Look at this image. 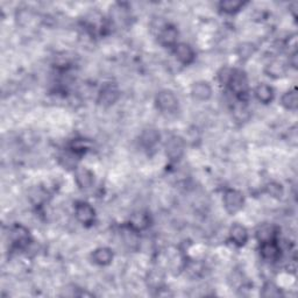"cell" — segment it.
Masks as SVG:
<instances>
[{"label":"cell","instance_id":"cell-8","mask_svg":"<svg viewBox=\"0 0 298 298\" xmlns=\"http://www.w3.org/2000/svg\"><path fill=\"white\" fill-rule=\"evenodd\" d=\"M178 31L174 26L165 25L158 31V42L164 47H175L177 45Z\"/></svg>","mask_w":298,"mask_h":298},{"label":"cell","instance_id":"cell-14","mask_svg":"<svg viewBox=\"0 0 298 298\" xmlns=\"http://www.w3.org/2000/svg\"><path fill=\"white\" fill-rule=\"evenodd\" d=\"M149 226V217L148 214L144 212H137L132 214L129 219V227L133 229L134 232L144 231Z\"/></svg>","mask_w":298,"mask_h":298},{"label":"cell","instance_id":"cell-2","mask_svg":"<svg viewBox=\"0 0 298 298\" xmlns=\"http://www.w3.org/2000/svg\"><path fill=\"white\" fill-rule=\"evenodd\" d=\"M157 109L163 113H173L178 109V99L172 91L163 90L156 96Z\"/></svg>","mask_w":298,"mask_h":298},{"label":"cell","instance_id":"cell-10","mask_svg":"<svg viewBox=\"0 0 298 298\" xmlns=\"http://www.w3.org/2000/svg\"><path fill=\"white\" fill-rule=\"evenodd\" d=\"M229 239L238 247H242L248 241V231L245 226L240 224L233 225L229 229Z\"/></svg>","mask_w":298,"mask_h":298},{"label":"cell","instance_id":"cell-22","mask_svg":"<svg viewBox=\"0 0 298 298\" xmlns=\"http://www.w3.org/2000/svg\"><path fill=\"white\" fill-rule=\"evenodd\" d=\"M89 148L90 144L86 140H75L70 147L71 152L74 154H84Z\"/></svg>","mask_w":298,"mask_h":298},{"label":"cell","instance_id":"cell-16","mask_svg":"<svg viewBox=\"0 0 298 298\" xmlns=\"http://www.w3.org/2000/svg\"><path fill=\"white\" fill-rule=\"evenodd\" d=\"M76 182L79 188L87 189L93 183V174L87 168H77L76 169Z\"/></svg>","mask_w":298,"mask_h":298},{"label":"cell","instance_id":"cell-3","mask_svg":"<svg viewBox=\"0 0 298 298\" xmlns=\"http://www.w3.org/2000/svg\"><path fill=\"white\" fill-rule=\"evenodd\" d=\"M227 85L232 90V92L239 97L246 96L248 93V78L244 71L241 70H233L231 79H229Z\"/></svg>","mask_w":298,"mask_h":298},{"label":"cell","instance_id":"cell-18","mask_svg":"<svg viewBox=\"0 0 298 298\" xmlns=\"http://www.w3.org/2000/svg\"><path fill=\"white\" fill-rule=\"evenodd\" d=\"M281 105L289 111H296L298 107V96L296 89L287 91L281 97Z\"/></svg>","mask_w":298,"mask_h":298},{"label":"cell","instance_id":"cell-1","mask_svg":"<svg viewBox=\"0 0 298 298\" xmlns=\"http://www.w3.org/2000/svg\"><path fill=\"white\" fill-rule=\"evenodd\" d=\"M224 206L229 214H236L244 208L245 197L240 191L236 189H228L224 193Z\"/></svg>","mask_w":298,"mask_h":298},{"label":"cell","instance_id":"cell-21","mask_svg":"<svg viewBox=\"0 0 298 298\" xmlns=\"http://www.w3.org/2000/svg\"><path fill=\"white\" fill-rule=\"evenodd\" d=\"M266 192L274 198H282V196H283L284 193V190H283V186H282L280 183L272 182L266 186Z\"/></svg>","mask_w":298,"mask_h":298},{"label":"cell","instance_id":"cell-4","mask_svg":"<svg viewBox=\"0 0 298 298\" xmlns=\"http://www.w3.org/2000/svg\"><path fill=\"white\" fill-rule=\"evenodd\" d=\"M185 144L184 140L180 137H172L165 144V154L170 161L176 162L181 160L183 154H184Z\"/></svg>","mask_w":298,"mask_h":298},{"label":"cell","instance_id":"cell-11","mask_svg":"<svg viewBox=\"0 0 298 298\" xmlns=\"http://www.w3.org/2000/svg\"><path fill=\"white\" fill-rule=\"evenodd\" d=\"M192 97L200 102H206L209 101L212 96V87L208 82L201 81L194 83L191 89Z\"/></svg>","mask_w":298,"mask_h":298},{"label":"cell","instance_id":"cell-7","mask_svg":"<svg viewBox=\"0 0 298 298\" xmlns=\"http://www.w3.org/2000/svg\"><path fill=\"white\" fill-rule=\"evenodd\" d=\"M260 254L262 259L269 262L277 261L281 255V248L276 240L262 242L260 246Z\"/></svg>","mask_w":298,"mask_h":298},{"label":"cell","instance_id":"cell-20","mask_svg":"<svg viewBox=\"0 0 298 298\" xmlns=\"http://www.w3.org/2000/svg\"><path fill=\"white\" fill-rule=\"evenodd\" d=\"M266 73H267L268 76H270V77L279 78V77L283 76V75L285 74V68L280 62H273L267 67Z\"/></svg>","mask_w":298,"mask_h":298},{"label":"cell","instance_id":"cell-13","mask_svg":"<svg viewBox=\"0 0 298 298\" xmlns=\"http://www.w3.org/2000/svg\"><path fill=\"white\" fill-rule=\"evenodd\" d=\"M92 261L98 266H109L113 261V252L107 247L97 248L92 253Z\"/></svg>","mask_w":298,"mask_h":298},{"label":"cell","instance_id":"cell-12","mask_svg":"<svg viewBox=\"0 0 298 298\" xmlns=\"http://www.w3.org/2000/svg\"><path fill=\"white\" fill-rule=\"evenodd\" d=\"M160 138L161 135L158 133V130L153 128L145 129L140 137V142L145 148L152 149L160 142Z\"/></svg>","mask_w":298,"mask_h":298},{"label":"cell","instance_id":"cell-9","mask_svg":"<svg viewBox=\"0 0 298 298\" xmlns=\"http://www.w3.org/2000/svg\"><path fill=\"white\" fill-rule=\"evenodd\" d=\"M174 53L178 61L184 65L191 64L194 61V56H196L193 49L189 45H186V43H177L174 47Z\"/></svg>","mask_w":298,"mask_h":298},{"label":"cell","instance_id":"cell-6","mask_svg":"<svg viewBox=\"0 0 298 298\" xmlns=\"http://www.w3.org/2000/svg\"><path fill=\"white\" fill-rule=\"evenodd\" d=\"M120 97V91L118 86L112 83H107L102 87L98 96V103L103 106H111L116 103Z\"/></svg>","mask_w":298,"mask_h":298},{"label":"cell","instance_id":"cell-17","mask_svg":"<svg viewBox=\"0 0 298 298\" xmlns=\"http://www.w3.org/2000/svg\"><path fill=\"white\" fill-rule=\"evenodd\" d=\"M255 97L262 104H269L274 98V90L268 84H260L255 89Z\"/></svg>","mask_w":298,"mask_h":298},{"label":"cell","instance_id":"cell-19","mask_svg":"<svg viewBox=\"0 0 298 298\" xmlns=\"http://www.w3.org/2000/svg\"><path fill=\"white\" fill-rule=\"evenodd\" d=\"M245 6L244 2L240 0H222L219 3V9L227 14H234L239 12Z\"/></svg>","mask_w":298,"mask_h":298},{"label":"cell","instance_id":"cell-15","mask_svg":"<svg viewBox=\"0 0 298 298\" xmlns=\"http://www.w3.org/2000/svg\"><path fill=\"white\" fill-rule=\"evenodd\" d=\"M276 237H277V228L274 225H270V224H264L260 226L259 229L256 231V238L257 240L260 241V244H262V242L276 240Z\"/></svg>","mask_w":298,"mask_h":298},{"label":"cell","instance_id":"cell-23","mask_svg":"<svg viewBox=\"0 0 298 298\" xmlns=\"http://www.w3.org/2000/svg\"><path fill=\"white\" fill-rule=\"evenodd\" d=\"M254 53H255V47H254L252 43H244V45H241L239 47V49H238V54H239L241 59L249 58Z\"/></svg>","mask_w":298,"mask_h":298},{"label":"cell","instance_id":"cell-5","mask_svg":"<svg viewBox=\"0 0 298 298\" xmlns=\"http://www.w3.org/2000/svg\"><path fill=\"white\" fill-rule=\"evenodd\" d=\"M75 216L81 224L89 226L93 224L94 218H96V212L94 209L86 202H78L75 206Z\"/></svg>","mask_w":298,"mask_h":298}]
</instances>
